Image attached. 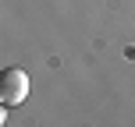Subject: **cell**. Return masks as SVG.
Returning a JSON list of instances; mask_svg holds the SVG:
<instances>
[{"label": "cell", "mask_w": 135, "mask_h": 127, "mask_svg": "<svg viewBox=\"0 0 135 127\" xmlns=\"http://www.w3.org/2000/svg\"><path fill=\"white\" fill-rule=\"evenodd\" d=\"M28 99V74L21 67H7L0 74V106H21Z\"/></svg>", "instance_id": "obj_1"}]
</instances>
